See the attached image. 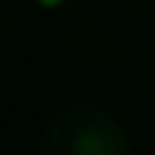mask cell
<instances>
[{
  "label": "cell",
  "instance_id": "obj_1",
  "mask_svg": "<svg viewBox=\"0 0 155 155\" xmlns=\"http://www.w3.org/2000/svg\"><path fill=\"white\" fill-rule=\"evenodd\" d=\"M36 155H130V137L112 112L76 105L43 126Z\"/></svg>",
  "mask_w": 155,
  "mask_h": 155
},
{
  "label": "cell",
  "instance_id": "obj_2",
  "mask_svg": "<svg viewBox=\"0 0 155 155\" xmlns=\"http://www.w3.org/2000/svg\"><path fill=\"white\" fill-rule=\"evenodd\" d=\"M69 4H76V0H33V7H40V11H65Z\"/></svg>",
  "mask_w": 155,
  "mask_h": 155
}]
</instances>
